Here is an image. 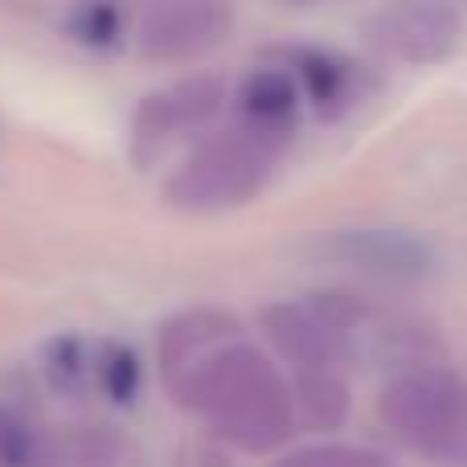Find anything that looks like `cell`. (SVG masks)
Returning <instances> with one entry per match:
<instances>
[{
	"instance_id": "obj_1",
	"label": "cell",
	"mask_w": 467,
	"mask_h": 467,
	"mask_svg": "<svg viewBox=\"0 0 467 467\" xmlns=\"http://www.w3.org/2000/svg\"><path fill=\"white\" fill-rule=\"evenodd\" d=\"M169 394L177 406L210 422L213 435H222L238 451L271 455L296 435L291 386L271 357L246 340H230L205 353Z\"/></svg>"
},
{
	"instance_id": "obj_2",
	"label": "cell",
	"mask_w": 467,
	"mask_h": 467,
	"mask_svg": "<svg viewBox=\"0 0 467 467\" xmlns=\"http://www.w3.org/2000/svg\"><path fill=\"white\" fill-rule=\"evenodd\" d=\"M381 427L431 467H467V381L419 361L381 389Z\"/></svg>"
},
{
	"instance_id": "obj_3",
	"label": "cell",
	"mask_w": 467,
	"mask_h": 467,
	"mask_svg": "<svg viewBox=\"0 0 467 467\" xmlns=\"http://www.w3.org/2000/svg\"><path fill=\"white\" fill-rule=\"evenodd\" d=\"M279 148L226 128L202 140L164 181V205L181 213H226L250 205L279 169Z\"/></svg>"
},
{
	"instance_id": "obj_4",
	"label": "cell",
	"mask_w": 467,
	"mask_h": 467,
	"mask_svg": "<svg viewBox=\"0 0 467 467\" xmlns=\"http://www.w3.org/2000/svg\"><path fill=\"white\" fill-rule=\"evenodd\" d=\"M230 99V82L222 74H185L169 87L152 90L131 111V164L152 169L185 131H197L218 119Z\"/></svg>"
},
{
	"instance_id": "obj_5",
	"label": "cell",
	"mask_w": 467,
	"mask_h": 467,
	"mask_svg": "<svg viewBox=\"0 0 467 467\" xmlns=\"http://www.w3.org/2000/svg\"><path fill=\"white\" fill-rule=\"evenodd\" d=\"M238 29L234 0H156L136 25V54L152 66H189Z\"/></svg>"
},
{
	"instance_id": "obj_6",
	"label": "cell",
	"mask_w": 467,
	"mask_h": 467,
	"mask_svg": "<svg viewBox=\"0 0 467 467\" xmlns=\"http://www.w3.org/2000/svg\"><path fill=\"white\" fill-rule=\"evenodd\" d=\"M378 54L402 66H443L463 46V13L443 0H386L361 21Z\"/></svg>"
},
{
	"instance_id": "obj_7",
	"label": "cell",
	"mask_w": 467,
	"mask_h": 467,
	"mask_svg": "<svg viewBox=\"0 0 467 467\" xmlns=\"http://www.w3.org/2000/svg\"><path fill=\"white\" fill-rule=\"evenodd\" d=\"M271 62L291 74V82L299 87V99H304V107H312L316 119L328 123L353 111L365 99V90L373 87L369 70L357 57L324 46H279L271 49Z\"/></svg>"
},
{
	"instance_id": "obj_8",
	"label": "cell",
	"mask_w": 467,
	"mask_h": 467,
	"mask_svg": "<svg viewBox=\"0 0 467 467\" xmlns=\"http://www.w3.org/2000/svg\"><path fill=\"white\" fill-rule=\"evenodd\" d=\"M226 103L234 111V128L279 148V152L291 148V140L299 131V115H304V99H299V87L291 82V74L283 66H275V62L254 66L234 87V95Z\"/></svg>"
},
{
	"instance_id": "obj_9",
	"label": "cell",
	"mask_w": 467,
	"mask_h": 467,
	"mask_svg": "<svg viewBox=\"0 0 467 467\" xmlns=\"http://www.w3.org/2000/svg\"><path fill=\"white\" fill-rule=\"evenodd\" d=\"M238 332H242L238 316L226 312V307L197 304V307L169 316L161 324V332H156V369H161L164 389L177 386L205 353L238 340Z\"/></svg>"
},
{
	"instance_id": "obj_10",
	"label": "cell",
	"mask_w": 467,
	"mask_h": 467,
	"mask_svg": "<svg viewBox=\"0 0 467 467\" xmlns=\"http://www.w3.org/2000/svg\"><path fill=\"white\" fill-rule=\"evenodd\" d=\"M266 345L291 365V369H328L340 361V340L328 324L320 320L307 299H275L258 312Z\"/></svg>"
},
{
	"instance_id": "obj_11",
	"label": "cell",
	"mask_w": 467,
	"mask_h": 467,
	"mask_svg": "<svg viewBox=\"0 0 467 467\" xmlns=\"http://www.w3.org/2000/svg\"><path fill=\"white\" fill-rule=\"evenodd\" d=\"M328 254L381 279H422L435 266V250L402 230H340L328 238Z\"/></svg>"
},
{
	"instance_id": "obj_12",
	"label": "cell",
	"mask_w": 467,
	"mask_h": 467,
	"mask_svg": "<svg viewBox=\"0 0 467 467\" xmlns=\"http://www.w3.org/2000/svg\"><path fill=\"white\" fill-rule=\"evenodd\" d=\"M291 406H296V427L304 422L316 435H332V431L345 427L348 410H353V394L332 365L328 369H296Z\"/></svg>"
},
{
	"instance_id": "obj_13",
	"label": "cell",
	"mask_w": 467,
	"mask_h": 467,
	"mask_svg": "<svg viewBox=\"0 0 467 467\" xmlns=\"http://www.w3.org/2000/svg\"><path fill=\"white\" fill-rule=\"evenodd\" d=\"M0 467H66V460L37 422L13 406H0Z\"/></svg>"
},
{
	"instance_id": "obj_14",
	"label": "cell",
	"mask_w": 467,
	"mask_h": 467,
	"mask_svg": "<svg viewBox=\"0 0 467 467\" xmlns=\"http://www.w3.org/2000/svg\"><path fill=\"white\" fill-rule=\"evenodd\" d=\"M90 373H95L99 389L107 394V402H115V406H131L140 386H144V365H140L136 348L119 345V340H107L99 348V357L90 361Z\"/></svg>"
},
{
	"instance_id": "obj_15",
	"label": "cell",
	"mask_w": 467,
	"mask_h": 467,
	"mask_svg": "<svg viewBox=\"0 0 467 467\" xmlns=\"http://www.w3.org/2000/svg\"><path fill=\"white\" fill-rule=\"evenodd\" d=\"M66 33L87 49H111L123 37V8L119 0H78L66 16Z\"/></svg>"
},
{
	"instance_id": "obj_16",
	"label": "cell",
	"mask_w": 467,
	"mask_h": 467,
	"mask_svg": "<svg viewBox=\"0 0 467 467\" xmlns=\"http://www.w3.org/2000/svg\"><path fill=\"white\" fill-rule=\"evenodd\" d=\"M90 357L78 337H57L46 345V378L57 394H78L87 386Z\"/></svg>"
},
{
	"instance_id": "obj_17",
	"label": "cell",
	"mask_w": 467,
	"mask_h": 467,
	"mask_svg": "<svg viewBox=\"0 0 467 467\" xmlns=\"http://www.w3.org/2000/svg\"><path fill=\"white\" fill-rule=\"evenodd\" d=\"M66 467H119V439L111 427H78L62 447Z\"/></svg>"
},
{
	"instance_id": "obj_18",
	"label": "cell",
	"mask_w": 467,
	"mask_h": 467,
	"mask_svg": "<svg viewBox=\"0 0 467 467\" xmlns=\"http://www.w3.org/2000/svg\"><path fill=\"white\" fill-rule=\"evenodd\" d=\"M275 467H389L378 451L357 443H316L304 451H291L287 460H279Z\"/></svg>"
}]
</instances>
